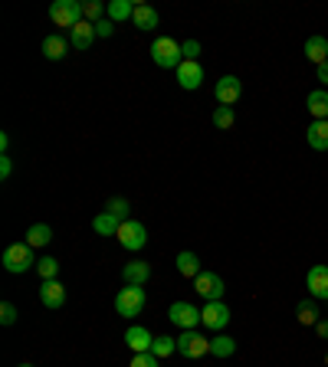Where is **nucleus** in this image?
<instances>
[{
    "label": "nucleus",
    "mask_w": 328,
    "mask_h": 367,
    "mask_svg": "<svg viewBox=\"0 0 328 367\" xmlns=\"http://www.w3.org/2000/svg\"><path fill=\"white\" fill-rule=\"evenodd\" d=\"M145 305H148L145 285H125V289H119V295H115V311H119L122 318H135V315H141Z\"/></svg>",
    "instance_id": "nucleus-1"
},
{
    "label": "nucleus",
    "mask_w": 328,
    "mask_h": 367,
    "mask_svg": "<svg viewBox=\"0 0 328 367\" xmlns=\"http://www.w3.org/2000/svg\"><path fill=\"white\" fill-rule=\"evenodd\" d=\"M151 59H154V66H161V69H178L181 63H184L181 43L171 37H158L151 43Z\"/></svg>",
    "instance_id": "nucleus-2"
},
{
    "label": "nucleus",
    "mask_w": 328,
    "mask_h": 367,
    "mask_svg": "<svg viewBox=\"0 0 328 367\" xmlns=\"http://www.w3.org/2000/svg\"><path fill=\"white\" fill-rule=\"evenodd\" d=\"M40 259H33V246L30 243H13L4 249V269L13 275L27 273V269H37Z\"/></svg>",
    "instance_id": "nucleus-3"
},
{
    "label": "nucleus",
    "mask_w": 328,
    "mask_h": 367,
    "mask_svg": "<svg viewBox=\"0 0 328 367\" xmlns=\"http://www.w3.org/2000/svg\"><path fill=\"white\" fill-rule=\"evenodd\" d=\"M49 20L63 30H73L75 23H83L85 20L83 4H79V0H56V4L49 7Z\"/></svg>",
    "instance_id": "nucleus-4"
},
{
    "label": "nucleus",
    "mask_w": 328,
    "mask_h": 367,
    "mask_svg": "<svg viewBox=\"0 0 328 367\" xmlns=\"http://www.w3.org/2000/svg\"><path fill=\"white\" fill-rule=\"evenodd\" d=\"M115 240H119L128 253H138V249H145V243H148V230H145V223H138V220H125V223L119 226Z\"/></svg>",
    "instance_id": "nucleus-5"
},
{
    "label": "nucleus",
    "mask_w": 328,
    "mask_h": 367,
    "mask_svg": "<svg viewBox=\"0 0 328 367\" xmlns=\"http://www.w3.org/2000/svg\"><path fill=\"white\" fill-rule=\"evenodd\" d=\"M178 354H184L190 361L204 358V354H210V338H204L197 328L184 331V335H178Z\"/></svg>",
    "instance_id": "nucleus-6"
},
{
    "label": "nucleus",
    "mask_w": 328,
    "mask_h": 367,
    "mask_svg": "<svg viewBox=\"0 0 328 367\" xmlns=\"http://www.w3.org/2000/svg\"><path fill=\"white\" fill-rule=\"evenodd\" d=\"M200 315H204L200 325H204L207 331H217V335L230 325V305H226V301H204Z\"/></svg>",
    "instance_id": "nucleus-7"
},
{
    "label": "nucleus",
    "mask_w": 328,
    "mask_h": 367,
    "mask_svg": "<svg viewBox=\"0 0 328 367\" xmlns=\"http://www.w3.org/2000/svg\"><path fill=\"white\" fill-rule=\"evenodd\" d=\"M194 292L200 295L204 301H224L226 285H224V279H220L217 273H200L194 279Z\"/></svg>",
    "instance_id": "nucleus-8"
},
{
    "label": "nucleus",
    "mask_w": 328,
    "mask_h": 367,
    "mask_svg": "<svg viewBox=\"0 0 328 367\" xmlns=\"http://www.w3.org/2000/svg\"><path fill=\"white\" fill-rule=\"evenodd\" d=\"M168 318L174 321L178 328L190 331V328H197V325H200V318H204V315H200V309H197V305H190V301H174V305L168 309Z\"/></svg>",
    "instance_id": "nucleus-9"
},
{
    "label": "nucleus",
    "mask_w": 328,
    "mask_h": 367,
    "mask_svg": "<svg viewBox=\"0 0 328 367\" xmlns=\"http://www.w3.org/2000/svg\"><path fill=\"white\" fill-rule=\"evenodd\" d=\"M214 95H217V102L220 105H230V108H233L236 99L243 95V82H240L236 75H224V79H217Z\"/></svg>",
    "instance_id": "nucleus-10"
},
{
    "label": "nucleus",
    "mask_w": 328,
    "mask_h": 367,
    "mask_svg": "<svg viewBox=\"0 0 328 367\" xmlns=\"http://www.w3.org/2000/svg\"><path fill=\"white\" fill-rule=\"evenodd\" d=\"M305 285H309V295L312 299H325L328 301V266L325 263H315L305 275Z\"/></svg>",
    "instance_id": "nucleus-11"
},
{
    "label": "nucleus",
    "mask_w": 328,
    "mask_h": 367,
    "mask_svg": "<svg viewBox=\"0 0 328 367\" xmlns=\"http://www.w3.org/2000/svg\"><path fill=\"white\" fill-rule=\"evenodd\" d=\"M200 82H204V66L184 59V63L178 66V85L181 89H188V92H194V89H200Z\"/></svg>",
    "instance_id": "nucleus-12"
},
{
    "label": "nucleus",
    "mask_w": 328,
    "mask_h": 367,
    "mask_svg": "<svg viewBox=\"0 0 328 367\" xmlns=\"http://www.w3.org/2000/svg\"><path fill=\"white\" fill-rule=\"evenodd\" d=\"M122 279H125V285H148L151 263H145V259H131V263H125Z\"/></svg>",
    "instance_id": "nucleus-13"
},
{
    "label": "nucleus",
    "mask_w": 328,
    "mask_h": 367,
    "mask_svg": "<svg viewBox=\"0 0 328 367\" xmlns=\"http://www.w3.org/2000/svg\"><path fill=\"white\" fill-rule=\"evenodd\" d=\"M125 344H128L135 354H148L151 344H154V338H151L148 328H141V325H131V328L125 331Z\"/></svg>",
    "instance_id": "nucleus-14"
},
{
    "label": "nucleus",
    "mask_w": 328,
    "mask_h": 367,
    "mask_svg": "<svg viewBox=\"0 0 328 367\" xmlns=\"http://www.w3.org/2000/svg\"><path fill=\"white\" fill-rule=\"evenodd\" d=\"M92 43H95V23L83 20V23H75V27L69 30V46L73 49H89Z\"/></svg>",
    "instance_id": "nucleus-15"
},
{
    "label": "nucleus",
    "mask_w": 328,
    "mask_h": 367,
    "mask_svg": "<svg viewBox=\"0 0 328 367\" xmlns=\"http://www.w3.org/2000/svg\"><path fill=\"white\" fill-rule=\"evenodd\" d=\"M40 301L47 305V309H63V301H66V289L59 279H49V282L40 285Z\"/></svg>",
    "instance_id": "nucleus-16"
},
{
    "label": "nucleus",
    "mask_w": 328,
    "mask_h": 367,
    "mask_svg": "<svg viewBox=\"0 0 328 367\" xmlns=\"http://www.w3.org/2000/svg\"><path fill=\"white\" fill-rule=\"evenodd\" d=\"M305 59L309 63H315V66H322V63H328V37H322V33H315V37L305 39Z\"/></svg>",
    "instance_id": "nucleus-17"
},
{
    "label": "nucleus",
    "mask_w": 328,
    "mask_h": 367,
    "mask_svg": "<svg viewBox=\"0 0 328 367\" xmlns=\"http://www.w3.org/2000/svg\"><path fill=\"white\" fill-rule=\"evenodd\" d=\"M305 105H309V115L315 122H328V89H312Z\"/></svg>",
    "instance_id": "nucleus-18"
},
{
    "label": "nucleus",
    "mask_w": 328,
    "mask_h": 367,
    "mask_svg": "<svg viewBox=\"0 0 328 367\" xmlns=\"http://www.w3.org/2000/svg\"><path fill=\"white\" fill-rule=\"evenodd\" d=\"M66 53H69V37H59V33H49V37L43 39V56H47V59L59 63V59H66Z\"/></svg>",
    "instance_id": "nucleus-19"
},
{
    "label": "nucleus",
    "mask_w": 328,
    "mask_h": 367,
    "mask_svg": "<svg viewBox=\"0 0 328 367\" xmlns=\"http://www.w3.org/2000/svg\"><path fill=\"white\" fill-rule=\"evenodd\" d=\"M131 23L138 30H154L158 27V10L151 7V4H135V17H131Z\"/></svg>",
    "instance_id": "nucleus-20"
},
{
    "label": "nucleus",
    "mask_w": 328,
    "mask_h": 367,
    "mask_svg": "<svg viewBox=\"0 0 328 367\" xmlns=\"http://www.w3.org/2000/svg\"><path fill=\"white\" fill-rule=\"evenodd\" d=\"M178 273L184 275V279H197V275L204 273L200 269V259H197L190 249H184V253H178Z\"/></svg>",
    "instance_id": "nucleus-21"
},
{
    "label": "nucleus",
    "mask_w": 328,
    "mask_h": 367,
    "mask_svg": "<svg viewBox=\"0 0 328 367\" xmlns=\"http://www.w3.org/2000/svg\"><path fill=\"white\" fill-rule=\"evenodd\" d=\"M305 138H309V148L328 151V122H312L309 132H305Z\"/></svg>",
    "instance_id": "nucleus-22"
},
{
    "label": "nucleus",
    "mask_w": 328,
    "mask_h": 367,
    "mask_svg": "<svg viewBox=\"0 0 328 367\" xmlns=\"http://www.w3.org/2000/svg\"><path fill=\"white\" fill-rule=\"evenodd\" d=\"M119 226H122V220L112 217L109 210H102V213L92 220V230H95L99 236H115V233H119Z\"/></svg>",
    "instance_id": "nucleus-23"
},
{
    "label": "nucleus",
    "mask_w": 328,
    "mask_h": 367,
    "mask_svg": "<svg viewBox=\"0 0 328 367\" xmlns=\"http://www.w3.org/2000/svg\"><path fill=\"white\" fill-rule=\"evenodd\" d=\"M49 240H53V230H49V223H33L27 230V240H23V243H30L33 249H40V246H49Z\"/></svg>",
    "instance_id": "nucleus-24"
},
{
    "label": "nucleus",
    "mask_w": 328,
    "mask_h": 367,
    "mask_svg": "<svg viewBox=\"0 0 328 367\" xmlns=\"http://www.w3.org/2000/svg\"><path fill=\"white\" fill-rule=\"evenodd\" d=\"M210 354H214V358H233L236 341L230 338V335H217V338H210Z\"/></svg>",
    "instance_id": "nucleus-25"
},
{
    "label": "nucleus",
    "mask_w": 328,
    "mask_h": 367,
    "mask_svg": "<svg viewBox=\"0 0 328 367\" xmlns=\"http://www.w3.org/2000/svg\"><path fill=\"white\" fill-rule=\"evenodd\" d=\"M151 354L154 358H171V354H178V338H171V335H158L154 344H151Z\"/></svg>",
    "instance_id": "nucleus-26"
},
{
    "label": "nucleus",
    "mask_w": 328,
    "mask_h": 367,
    "mask_svg": "<svg viewBox=\"0 0 328 367\" xmlns=\"http://www.w3.org/2000/svg\"><path fill=\"white\" fill-rule=\"evenodd\" d=\"M135 17V4L131 0H112L109 4V20L112 23H122V20H131Z\"/></svg>",
    "instance_id": "nucleus-27"
},
{
    "label": "nucleus",
    "mask_w": 328,
    "mask_h": 367,
    "mask_svg": "<svg viewBox=\"0 0 328 367\" xmlns=\"http://www.w3.org/2000/svg\"><path fill=\"white\" fill-rule=\"evenodd\" d=\"M233 122H236L233 108H230V105H217V108H214V125H217V128L230 132V128H233Z\"/></svg>",
    "instance_id": "nucleus-28"
},
{
    "label": "nucleus",
    "mask_w": 328,
    "mask_h": 367,
    "mask_svg": "<svg viewBox=\"0 0 328 367\" xmlns=\"http://www.w3.org/2000/svg\"><path fill=\"white\" fill-rule=\"evenodd\" d=\"M83 13L89 23H102L105 17H109V7L105 4H99V0H89V4H83Z\"/></svg>",
    "instance_id": "nucleus-29"
},
{
    "label": "nucleus",
    "mask_w": 328,
    "mask_h": 367,
    "mask_svg": "<svg viewBox=\"0 0 328 367\" xmlns=\"http://www.w3.org/2000/svg\"><path fill=\"white\" fill-rule=\"evenodd\" d=\"M37 273H40V279H43V282L56 279V273H59V259H53V256H43V259L37 263Z\"/></svg>",
    "instance_id": "nucleus-30"
},
{
    "label": "nucleus",
    "mask_w": 328,
    "mask_h": 367,
    "mask_svg": "<svg viewBox=\"0 0 328 367\" xmlns=\"http://www.w3.org/2000/svg\"><path fill=\"white\" fill-rule=\"evenodd\" d=\"M319 309L315 301H299V325H319Z\"/></svg>",
    "instance_id": "nucleus-31"
},
{
    "label": "nucleus",
    "mask_w": 328,
    "mask_h": 367,
    "mask_svg": "<svg viewBox=\"0 0 328 367\" xmlns=\"http://www.w3.org/2000/svg\"><path fill=\"white\" fill-rule=\"evenodd\" d=\"M105 210H109L112 217H119L122 223L128 220V213H131V207H128V200H125V197H112L109 204H105Z\"/></svg>",
    "instance_id": "nucleus-32"
},
{
    "label": "nucleus",
    "mask_w": 328,
    "mask_h": 367,
    "mask_svg": "<svg viewBox=\"0 0 328 367\" xmlns=\"http://www.w3.org/2000/svg\"><path fill=\"white\" fill-rule=\"evenodd\" d=\"M181 53H184V59H190V63H200V43L197 39H188V43H181Z\"/></svg>",
    "instance_id": "nucleus-33"
},
{
    "label": "nucleus",
    "mask_w": 328,
    "mask_h": 367,
    "mask_svg": "<svg viewBox=\"0 0 328 367\" xmlns=\"http://www.w3.org/2000/svg\"><path fill=\"white\" fill-rule=\"evenodd\" d=\"M17 305H13V301H4V305H0V321H4V325H13V321H17Z\"/></svg>",
    "instance_id": "nucleus-34"
},
{
    "label": "nucleus",
    "mask_w": 328,
    "mask_h": 367,
    "mask_svg": "<svg viewBox=\"0 0 328 367\" xmlns=\"http://www.w3.org/2000/svg\"><path fill=\"white\" fill-rule=\"evenodd\" d=\"M131 367H158V358H154V354H135V358H131Z\"/></svg>",
    "instance_id": "nucleus-35"
},
{
    "label": "nucleus",
    "mask_w": 328,
    "mask_h": 367,
    "mask_svg": "<svg viewBox=\"0 0 328 367\" xmlns=\"http://www.w3.org/2000/svg\"><path fill=\"white\" fill-rule=\"evenodd\" d=\"M112 33H115V23H112V20H109V17H105L102 20V23H95V37H112Z\"/></svg>",
    "instance_id": "nucleus-36"
},
{
    "label": "nucleus",
    "mask_w": 328,
    "mask_h": 367,
    "mask_svg": "<svg viewBox=\"0 0 328 367\" xmlns=\"http://www.w3.org/2000/svg\"><path fill=\"white\" fill-rule=\"evenodd\" d=\"M10 174H13V161L4 154V158H0V180H10Z\"/></svg>",
    "instance_id": "nucleus-37"
},
{
    "label": "nucleus",
    "mask_w": 328,
    "mask_h": 367,
    "mask_svg": "<svg viewBox=\"0 0 328 367\" xmlns=\"http://www.w3.org/2000/svg\"><path fill=\"white\" fill-rule=\"evenodd\" d=\"M315 75H319V82H322V85H328V63L315 66Z\"/></svg>",
    "instance_id": "nucleus-38"
},
{
    "label": "nucleus",
    "mask_w": 328,
    "mask_h": 367,
    "mask_svg": "<svg viewBox=\"0 0 328 367\" xmlns=\"http://www.w3.org/2000/svg\"><path fill=\"white\" fill-rule=\"evenodd\" d=\"M315 331H319V338H325V341H328V318H325V321H319V325H315Z\"/></svg>",
    "instance_id": "nucleus-39"
},
{
    "label": "nucleus",
    "mask_w": 328,
    "mask_h": 367,
    "mask_svg": "<svg viewBox=\"0 0 328 367\" xmlns=\"http://www.w3.org/2000/svg\"><path fill=\"white\" fill-rule=\"evenodd\" d=\"M20 367H33V364H20Z\"/></svg>",
    "instance_id": "nucleus-40"
},
{
    "label": "nucleus",
    "mask_w": 328,
    "mask_h": 367,
    "mask_svg": "<svg viewBox=\"0 0 328 367\" xmlns=\"http://www.w3.org/2000/svg\"><path fill=\"white\" fill-rule=\"evenodd\" d=\"M325 364H328V354H325Z\"/></svg>",
    "instance_id": "nucleus-41"
}]
</instances>
